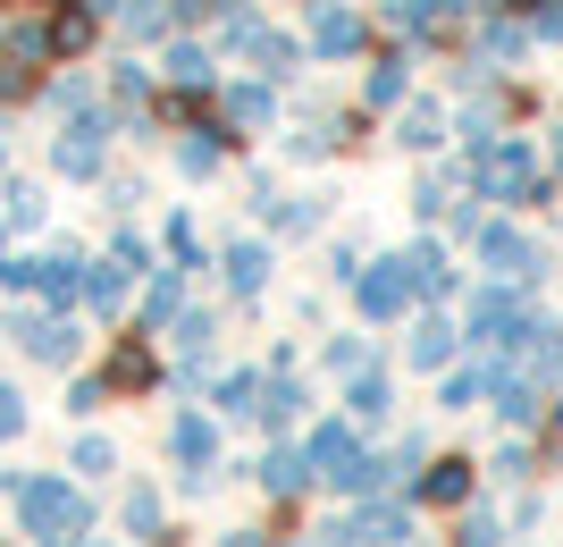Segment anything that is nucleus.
I'll return each mask as SVG.
<instances>
[{"label":"nucleus","instance_id":"ea45409f","mask_svg":"<svg viewBox=\"0 0 563 547\" xmlns=\"http://www.w3.org/2000/svg\"><path fill=\"white\" fill-rule=\"evenodd\" d=\"M228 547H269V539H261V530H235V539Z\"/></svg>","mask_w":563,"mask_h":547},{"label":"nucleus","instance_id":"b1692460","mask_svg":"<svg viewBox=\"0 0 563 547\" xmlns=\"http://www.w3.org/2000/svg\"><path fill=\"white\" fill-rule=\"evenodd\" d=\"M412 286H421V295H446V286H454V270H446V253H438V244H421V253H412Z\"/></svg>","mask_w":563,"mask_h":547},{"label":"nucleus","instance_id":"39448f33","mask_svg":"<svg viewBox=\"0 0 563 547\" xmlns=\"http://www.w3.org/2000/svg\"><path fill=\"white\" fill-rule=\"evenodd\" d=\"M43 25H51V68H76V59H93L101 51V9H85V0H59V9H43Z\"/></svg>","mask_w":563,"mask_h":547},{"label":"nucleus","instance_id":"4468645a","mask_svg":"<svg viewBox=\"0 0 563 547\" xmlns=\"http://www.w3.org/2000/svg\"><path fill=\"white\" fill-rule=\"evenodd\" d=\"M152 380H161L152 346H143V337H118V346H110V387H126V396H135V387H152Z\"/></svg>","mask_w":563,"mask_h":547},{"label":"nucleus","instance_id":"f8f14e48","mask_svg":"<svg viewBox=\"0 0 563 547\" xmlns=\"http://www.w3.org/2000/svg\"><path fill=\"white\" fill-rule=\"evenodd\" d=\"M51 68L43 59H18V51H0V110H25V101H43Z\"/></svg>","mask_w":563,"mask_h":547},{"label":"nucleus","instance_id":"dca6fc26","mask_svg":"<svg viewBox=\"0 0 563 547\" xmlns=\"http://www.w3.org/2000/svg\"><path fill=\"white\" fill-rule=\"evenodd\" d=\"M404 143H412V152H438V143H446V101H404Z\"/></svg>","mask_w":563,"mask_h":547},{"label":"nucleus","instance_id":"e433bc0d","mask_svg":"<svg viewBox=\"0 0 563 547\" xmlns=\"http://www.w3.org/2000/svg\"><path fill=\"white\" fill-rule=\"evenodd\" d=\"M253 396H261V380H253V371H244V380H228V387H219V405H228V413H244V405H253Z\"/></svg>","mask_w":563,"mask_h":547},{"label":"nucleus","instance_id":"1a4fd4ad","mask_svg":"<svg viewBox=\"0 0 563 547\" xmlns=\"http://www.w3.org/2000/svg\"><path fill=\"white\" fill-rule=\"evenodd\" d=\"M353 295H362V311L371 320H387V311H404V295H412V262H378L353 278Z\"/></svg>","mask_w":563,"mask_h":547},{"label":"nucleus","instance_id":"f704fd0d","mask_svg":"<svg viewBox=\"0 0 563 547\" xmlns=\"http://www.w3.org/2000/svg\"><path fill=\"white\" fill-rule=\"evenodd\" d=\"M261 480H269V489H303V463H295V455H269V472H261Z\"/></svg>","mask_w":563,"mask_h":547},{"label":"nucleus","instance_id":"c756f323","mask_svg":"<svg viewBox=\"0 0 563 547\" xmlns=\"http://www.w3.org/2000/svg\"><path fill=\"white\" fill-rule=\"evenodd\" d=\"M496 413H505V422H530V413H539V405H530V387H496Z\"/></svg>","mask_w":563,"mask_h":547},{"label":"nucleus","instance_id":"f257e3e1","mask_svg":"<svg viewBox=\"0 0 563 547\" xmlns=\"http://www.w3.org/2000/svg\"><path fill=\"white\" fill-rule=\"evenodd\" d=\"M9 489H18V514H25V539L43 547H85V497H76V480H18L9 472Z\"/></svg>","mask_w":563,"mask_h":547},{"label":"nucleus","instance_id":"393cba45","mask_svg":"<svg viewBox=\"0 0 563 547\" xmlns=\"http://www.w3.org/2000/svg\"><path fill=\"white\" fill-rule=\"evenodd\" d=\"M34 286H43L51 304H68V295H76L85 278H76V262H34Z\"/></svg>","mask_w":563,"mask_h":547},{"label":"nucleus","instance_id":"2eb2a0df","mask_svg":"<svg viewBox=\"0 0 563 547\" xmlns=\"http://www.w3.org/2000/svg\"><path fill=\"white\" fill-rule=\"evenodd\" d=\"M18 346L34 362H76V329L68 320H18Z\"/></svg>","mask_w":563,"mask_h":547},{"label":"nucleus","instance_id":"423d86ee","mask_svg":"<svg viewBox=\"0 0 563 547\" xmlns=\"http://www.w3.org/2000/svg\"><path fill=\"white\" fill-rule=\"evenodd\" d=\"M161 94H219V59L194 34H168L161 51Z\"/></svg>","mask_w":563,"mask_h":547},{"label":"nucleus","instance_id":"9d476101","mask_svg":"<svg viewBox=\"0 0 563 547\" xmlns=\"http://www.w3.org/2000/svg\"><path fill=\"white\" fill-rule=\"evenodd\" d=\"M110 18H118L126 43H168V34H177V0H118Z\"/></svg>","mask_w":563,"mask_h":547},{"label":"nucleus","instance_id":"f03ea898","mask_svg":"<svg viewBox=\"0 0 563 547\" xmlns=\"http://www.w3.org/2000/svg\"><path fill=\"white\" fill-rule=\"evenodd\" d=\"M303 51L311 59H371V18L353 0H303Z\"/></svg>","mask_w":563,"mask_h":547},{"label":"nucleus","instance_id":"f3484780","mask_svg":"<svg viewBox=\"0 0 563 547\" xmlns=\"http://www.w3.org/2000/svg\"><path fill=\"white\" fill-rule=\"evenodd\" d=\"M110 101L126 110V119H143V101H152V68H135V59H110Z\"/></svg>","mask_w":563,"mask_h":547},{"label":"nucleus","instance_id":"37998d69","mask_svg":"<svg viewBox=\"0 0 563 547\" xmlns=\"http://www.w3.org/2000/svg\"><path fill=\"white\" fill-rule=\"evenodd\" d=\"M0 168H9V143H0Z\"/></svg>","mask_w":563,"mask_h":547},{"label":"nucleus","instance_id":"72a5a7b5","mask_svg":"<svg viewBox=\"0 0 563 547\" xmlns=\"http://www.w3.org/2000/svg\"><path fill=\"white\" fill-rule=\"evenodd\" d=\"M76 472H110V438H76Z\"/></svg>","mask_w":563,"mask_h":547},{"label":"nucleus","instance_id":"cd10ccee","mask_svg":"<svg viewBox=\"0 0 563 547\" xmlns=\"http://www.w3.org/2000/svg\"><path fill=\"white\" fill-rule=\"evenodd\" d=\"M168 311H177V270H161V278H152V304H143V320H168Z\"/></svg>","mask_w":563,"mask_h":547},{"label":"nucleus","instance_id":"2f4dec72","mask_svg":"<svg viewBox=\"0 0 563 547\" xmlns=\"http://www.w3.org/2000/svg\"><path fill=\"white\" fill-rule=\"evenodd\" d=\"M126 523H135V530H161V497H152V489H135V497H126Z\"/></svg>","mask_w":563,"mask_h":547},{"label":"nucleus","instance_id":"9b49d317","mask_svg":"<svg viewBox=\"0 0 563 547\" xmlns=\"http://www.w3.org/2000/svg\"><path fill=\"white\" fill-rule=\"evenodd\" d=\"M378 25L387 34H421V43H454L446 25H438V0H378Z\"/></svg>","mask_w":563,"mask_h":547},{"label":"nucleus","instance_id":"473e14b6","mask_svg":"<svg viewBox=\"0 0 563 547\" xmlns=\"http://www.w3.org/2000/svg\"><path fill=\"white\" fill-rule=\"evenodd\" d=\"M530 34H547V43H563V0H539V9H530Z\"/></svg>","mask_w":563,"mask_h":547},{"label":"nucleus","instance_id":"c9c22d12","mask_svg":"<svg viewBox=\"0 0 563 547\" xmlns=\"http://www.w3.org/2000/svg\"><path fill=\"white\" fill-rule=\"evenodd\" d=\"M278 228H295V237H303V228H320V203H278Z\"/></svg>","mask_w":563,"mask_h":547},{"label":"nucleus","instance_id":"6e6552de","mask_svg":"<svg viewBox=\"0 0 563 547\" xmlns=\"http://www.w3.org/2000/svg\"><path fill=\"white\" fill-rule=\"evenodd\" d=\"M219 119L244 135V127H269L278 119V85L269 76H235V85H219Z\"/></svg>","mask_w":563,"mask_h":547},{"label":"nucleus","instance_id":"4be33fe9","mask_svg":"<svg viewBox=\"0 0 563 547\" xmlns=\"http://www.w3.org/2000/svg\"><path fill=\"white\" fill-rule=\"evenodd\" d=\"M168 447L186 455V463H211V447H219V438H211V422H202V413H186V422L168 429Z\"/></svg>","mask_w":563,"mask_h":547},{"label":"nucleus","instance_id":"a19ab883","mask_svg":"<svg viewBox=\"0 0 563 547\" xmlns=\"http://www.w3.org/2000/svg\"><path fill=\"white\" fill-rule=\"evenodd\" d=\"M85 9H101V18H110V9H118V0H85Z\"/></svg>","mask_w":563,"mask_h":547},{"label":"nucleus","instance_id":"aec40b11","mask_svg":"<svg viewBox=\"0 0 563 547\" xmlns=\"http://www.w3.org/2000/svg\"><path fill=\"white\" fill-rule=\"evenodd\" d=\"M261 278H269V253H261V244H235L228 253V286L235 295H261Z\"/></svg>","mask_w":563,"mask_h":547},{"label":"nucleus","instance_id":"0eeeda50","mask_svg":"<svg viewBox=\"0 0 563 547\" xmlns=\"http://www.w3.org/2000/svg\"><path fill=\"white\" fill-rule=\"evenodd\" d=\"M412 101V59L404 51H371V68H362V110H404Z\"/></svg>","mask_w":563,"mask_h":547},{"label":"nucleus","instance_id":"a878e982","mask_svg":"<svg viewBox=\"0 0 563 547\" xmlns=\"http://www.w3.org/2000/svg\"><path fill=\"white\" fill-rule=\"evenodd\" d=\"M85 295H93V311H118V304H126V270H93V278H85Z\"/></svg>","mask_w":563,"mask_h":547},{"label":"nucleus","instance_id":"7ed1b4c3","mask_svg":"<svg viewBox=\"0 0 563 547\" xmlns=\"http://www.w3.org/2000/svg\"><path fill=\"white\" fill-rule=\"evenodd\" d=\"M101 161H110V110H76L68 127H59V143H51V168L59 177H101Z\"/></svg>","mask_w":563,"mask_h":547},{"label":"nucleus","instance_id":"c85d7f7f","mask_svg":"<svg viewBox=\"0 0 563 547\" xmlns=\"http://www.w3.org/2000/svg\"><path fill=\"white\" fill-rule=\"evenodd\" d=\"M353 539H371V547L404 539V514H362V530H353Z\"/></svg>","mask_w":563,"mask_h":547},{"label":"nucleus","instance_id":"6ab92c4d","mask_svg":"<svg viewBox=\"0 0 563 547\" xmlns=\"http://www.w3.org/2000/svg\"><path fill=\"white\" fill-rule=\"evenodd\" d=\"M479 253H488V270H514V278H521L530 262H539V253H530V244H521L514 228H479Z\"/></svg>","mask_w":563,"mask_h":547},{"label":"nucleus","instance_id":"412c9836","mask_svg":"<svg viewBox=\"0 0 563 547\" xmlns=\"http://www.w3.org/2000/svg\"><path fill=\"white\" fill-rule=\"evenodd\" d=\"M43 101H51V110H68V119H76V110H93V76H51V85H43Z\"/></svg>","mask_w":563,"mask_h":547},{"label":"nucleus","instance_id":"7c9ffc66","mask_svg":"<svg viewBox=\"0 0 563 547\" xmlns=\"http://www.w3.org/2000/svg\"><path fill=\"white\" fill-rule=\"evenodd\" d=\"M353 413H362V422H378V413H387V380H362V387H353Z\"/></svg>","mask_w":563,"mask_h":547},{"label":"nucleus","instance_id":"bb28decb","mask_svg":"<svg viewBox=\"0 0 563 547\" xmlns=\"http://www.w3.org/2000/svg\"><path fill=\"white\" fill-rule=\"evenodd\" d=\"M446 354H454V329H446V320H429V329L412 337V362H429V371H438Z\"/></svg>","mask_w":563,"mask_h":547},{"label":"nucleus","instance_id":"79ce46f5","mask_svg":"<svg viewBox=\"0 0 563 547\" xmlns=\"http://www.w3.org/2000/svg\"><path fill=\"white\" fill-rule=\"evenodd\" d=\"M555 168H563V135H555Z\"/></svg>","mask_w":563,"mask_h":547},{"label":"nucleus","instance_id":"4c0bfd02","mask_svg":"<svg viewBox=\"0 0 563 547\" xmlns=\"http://www.w3.org/2000/svg\"><path fill=\"white\" fill-rule=\"evenodd\" d=\"M25 429V405H18V387H0V438H18Z\"/></svg>","mask_w":563,"mask_h":547},{"label":"nucleus","instance_id":"a211bd4d","mask_svg":"<svg viewBox=\"0 0 563 547\" xmlns=\"http://www.w3.org/2000/svg\"><path fill=\"white\" fill-rule=\"evenodd\" d=\"M421 497H429V505H463V497H471V463H463V455H446V463H429Z\"/></svg>","mask_w":563,"mask_h":547},{"label":"nucleus","instance_id":"ddd939ff","mask_svg":"<svg viewBox=\"0 0 563 547\" xmlns=\"http://www.w3.org/2000/svg\"><path fill=\"white\" fill-rule=\"evenodd\" d=\"M311 463H320V480H345L353 472V463H362V455H353V429H311V447H303V472H311Z\"/></svg>","mask_w":563,"mask_h":547},{"label":"nucleus","instance_id":"20e7f679","mask_svg":"<svg viewBox=\"0 0 563 547\" xmlns=\"http://www.w3.org/2000/svg\"><path fill=\"white\" fill-rule=\"evenodd\" d=\"M471 152H479V186H488L496 203H530L539 177H530V143L521 135H488V143H471Z\"/></svg>","mask_w":563,"mask_h":547},{"label":"nucleus","instance_id":"58836bf2","mask_svg":"<svg viewBox=\"0 0 563 547\" xmlns=\"http://www.w3.org/2000/svg\"><path fill=\"white\" fill-rule=\"evenodd\" d=\"M454 547H496V523H463V539Z\"/></svg>","mask_w":563,"mask_h":547},{"label":"nucleus","instance_id":"5701e85b","mask_svg":"<svg viewBox=\"0 0 563 547\" xmlns=\"http://www.w3.org/2000/svg\"><path fill=\"white\" fill-rule=\"evenodd\" d=\"M0 219L9 228H43V186H9L0 194Z\"/></svg>","mask_w":563,"mask_h":547}]
</instances>
